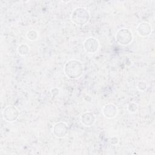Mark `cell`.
Listing matches in <instances>:
<instances>
[{
  "instance_id": "1",
  "label": "cell",
  "mask_w": 155,
  "mask_h": 155,
  "mask_svg": "<svg viewBox=\"0 0 155 155\" xmlns=\"http://www.w3.org/2000/svg\"><path fill=\"white\" fill-rule=\"evenodd\" d=\"M64 71L68 78L71 79L78 78L83 73V65L78 61L70 60L66 63Z\"/></svg>"
},
{
  "instance_id": "2",
  "label": "cell",
  "mask_w": 155,
  "mask_h": 155,
  "mask_svg": "<svg viewBox=\"0 0 155 155\" xmlns=\"http://www.w3.org/2000/svg\"><path fill=\"white\" fill-rule=\"evenodd\" d=\"M90 18V14L88 10L82 7L75 8L71 14L72 21L78 25H82L86 24Z\"/></svg>"
},
{
  "instance_id": "3",
  "label": "cell",
  "mask_w": 155,
  "mask_h": 155,
  "mask_svg": "<svg viewBox=\"0 0 155 155\" xmlns=\"http://www.w3.org/2000/svg\"><path fill=\"white\" fill-rule=\"evenodd\" d=\"M116 38L117 42L120 44H128L132 41L131 32L128 29L122 28L117 31Z\"/></svg>"
},
{
  "instance_id": "4",
  "label": "cell",
  "mask_w": 155,
  "mask_h": 155,
  "mask_svg": "<svg viewBox=\"0 0 155 155\" xmlns=\"http://www.w3.org/2000/svg\"><path fill=\"white\" fill-rule=\"evenodd\" d=\"M19 115L18 110L13 106H8L4 108L3 111V116L4 119L8 122H13Z\"/></svg>"
},
{
  "instance_id": "5",
  "label": "cell",
  "mask_w": 155,
  "mask_h": 155,
  "mask_svg": "<svg viewBox=\"0 0 155 155\" xmlns=\"http://www.w3.org/2000/svg\"><path fill=\"white\" fill-rule=\"evenodd\" d=\"M99 44L97 41L93 38L87 39L84 42V48L88 53H94L97 50Z\"/></svg>"
},
{
  "instance_id": "6",
  "label": "cell",
  "mask_w": 155,
  "mask_h": 155,
  "mask_svg": "<svg viewBox=\"0 0 155 155\" xmlns=\"http://www.w3.org/2000/svg\"><path fill=\"white\" fill-rule=\"evenodd\" d=\"M68 128L64 123H58L53 127V133L56 137H64L67 133Z\"/></svg>"
},
{
  "instance_id": "7",
  "label": "cell",
  "mask_w": 155,
  "mask_h": 155,
  "mask_svg": "<svg viewBox=\"0 0 155 155\" xmlns=\"http://www.w3.org/2000/svg\"><path fill=\"white\" fill-rule=\"evenodd\" d=\"M95 120L94 116L90 112L85 113L81 116V122L86 127H90L92 125Z\"/></svg>"
},
{
  "instance_id": "8",
  "label": "cell",
  "mask_w": 155,
  "mask_h": 155,
  "mask_svg": "<svg viewBox=\"0 0 155 155\" xmlns=\"http://www.w3.org/2000/svg\"><path fill=\"white\" fill-rule=\"evenodd\" d=\"M103 113L107 117L112 118L117 114V108L113 104H107L104 107Z\"/></svg>"
},
{
  "instance_id": "9",
  "label": "cell",
  "mask_w": 155,
  "mask_h": 155,
  "mask_svg": "<svg viewBox=\"0 0 155 155\" xmlns=\"http://www.w3.org/2000/svg\"><path fill=\"white\" fill-rule=\"evenodd\" d=\"M151 26L147 22H142L137 27V31L142 36H147L151 33Z\"/></svg>"
},
{
  "instance_id": "10",
  "label": "cell",
  "mask_w": 155,
  "mask_h": 155,
  "mask_svg": "<svg viewBox=\"0 0 155 155\" xmlns=\"http://www.w3.org/2000/svg\"><path fill=\"white\" fill-rule=\"evenodd\" d=\"M29 47L26 44H21L18 48V53L21 55H26L28 54Z\"/></svg>"
}]
</instances>
